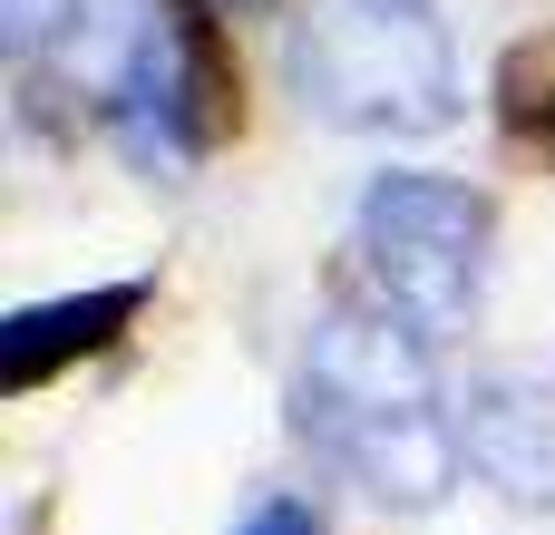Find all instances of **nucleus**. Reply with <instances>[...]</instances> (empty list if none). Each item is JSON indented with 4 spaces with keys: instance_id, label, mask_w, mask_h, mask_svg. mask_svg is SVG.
I'll return each instance as SVG.
<instances>
[{
    "instance_id": "f257e3e1",
    "label": "nucleus",
    "mask_w": 555,
    "mask_h": 535,
    "mask_svg": "<svg viewBox=\"0 0 555 535\" xmlns=\"http://www.w3.org/2000/svg\"><path fill=\"white\" fill-rule=\"evenodd\" d=\"M439 341L410 331L400 312H322L302 361H293V429L371 497L400 517L449 507V487L468 478L459 448V400L439 390Z\"/></svg>"
},
{
    "instance_id": "f03ea898",
    "label": "nucleus",
    "mask_w": 555,
    "mask_h": 535,
    "mask_svg": "<svg viewBox=\"0 0 555 535\" xmlns=\"http://www.w3.org/2000/svg\"><path fill=\"white\" fill-rule=\"evenodd\" d=\"M39 49L146 175H185L224 127L234 78L215 10L195 0H68Z\"/></svg>"
},
{
    "instance_id": "7ed1b4c3",
    "label": "nucleus",
    "mask_w": 555,
    "mask_h": 535,
    "mask_svg": "<svg viewBox=\"0 0 555 535\" xmlns=\"http://www.w3.org/2000/svg\"><path fill=\"white\" fill-rule=\"evenodd\" d=\"M283 78L341 136L459 127V39L439 0H302L283 29Z\"/></svg>"
},
{
    "instance_id": "20e7f679",
    "label": "nucleus",
    "mask_w": 555,
    "mask_h": 535,
    "mask_svg": "<svg viewBox=\"0 0 555 535\" xmlns=\"http://www.w3.org/2000/svg\"><path fill=\"white\" fill-rule=\"evenodd\" d=\"M351 253H361V283L380 312H400L410 331L449 341L468 331L478 292H488V263H498V205L459 175H429V166H380L351 205Z\"/></svg>"
},
{
    "instance_id": "39448f33",
    "label": "nucleus",
    "mask_w": 555,
    "mask_h": 535,
    "mask_svg": "<svg viewBox=\"0 0 555 535\" xmlns=\"http://www.w3.org/2000/svg\"><path fill=\"white\" fill-rule=\"evenodd\" d=\"M459 448L468 468L517 507V517H555V390L537 380H468L459 400Z\"/></svg>"
},
{
    "instance_id": "423d86ee",
    "label": "nucleus",
    "mask_w": 555,
    "mask_h": 535,
    "mask_svg": "<svg viewBox=\"0 0 555 535\" xmlns=\"http://www.w3.org/2000/svg\"><path fill=\"white\" fill-rule=\"evenodd\" d=\"M137 302H146L137 283H98V292H59V302L10 312V322H0V390H39L49 370L107 351V341L137 322Z\"/></svg>"
},
{
    "instance_id": "0eeeda50",
    "label": "nucleus",
    "mask_w": 555,
    "mask_h": 535,
    "mask_svg": "<svg viewBox=\"0 0 555 535\" xmlns=\"http://www.w3.org/2000/svg\"><path fill=\"white\" fill-rule=\"evenodd\" d=\"M234 535H322V507H312V497H263Z\"/></svg>"
}]
</instances>
